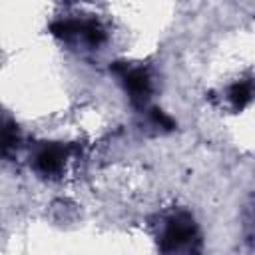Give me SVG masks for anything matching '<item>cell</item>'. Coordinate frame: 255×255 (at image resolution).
Listing matches in <instances>:
<instances>
[{
	"label": "cell",
	"instance_id": "1",
	"mask_svg": "<svg viewBox=\"0 0 255 255\" xmlns=\"http://www.w3.org/2000/svg\"><path fill=\"white\" fill-rule=\"evenodd\" d=\"M193 237H195L193 219L187 217V215H179V217H175V219L167 225L165 235H163V245H161V249H165V251L179 249L181 245L189 243Z\"/></svg>",
	"mask_w": 255,
	"mask_h": 255
},
{
	"label": "cell",
	"instance_id": "2",
	"mask_svg": "<svg viewBox=\"0 0 255 255\" xmlns=\"http://www.w3.org/2000/svg\"><path fill=\"white\" fill-rule=\"evenodd\" d=\"M64 159H66V149L64 147H60V145H48V147H44L36 155V167L42 173L52 175V173H58L62 169Z\"/></svg>",
	"mask_w": 255,
	"mask_h": 255
},
{
	"label": "cell",
	"instance_id": "3",
	"mask_svg": "<svg viewBox=\"0 0 255 255\" xmlns=\"http://www.w3.org/2000/svg\"><path fill=\"white\" fill-rule=\"evenodd\" d=\"M124 82H126V88L129 90V94H131L133 100L143 102L147 98V94H149V78H147V74L143 70L137 68V70L126 72Z\"/></svg>",
	"mask_w": 255,
	"mask_h": 255
},
{
	"label": "cell",
	"instance_id": "4",
	"mask_svg": "<svg viewBox=\"0 0 255 255\" xmlns=\"http://www.w3.org/2000/svg\"><path fill=\"white\" fill-rule=\"evenodd\" d=\"M251 82L247 80V82H239V84H235L233 88H231V92H229V98H231V102L235 104V108H243L249 100H251Z\"/></svg>",
	"mask_w": 255,
	"mask_h": 255
}]
</instances>
